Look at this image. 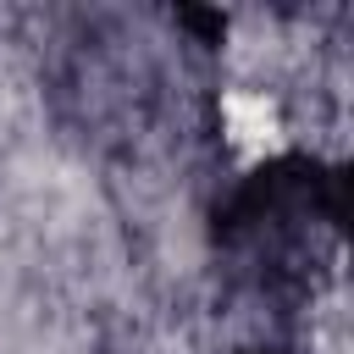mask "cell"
I'll list each match as a JSON object with an SVG mask.
<instances>
[{"instance_id":"7a4b0ae2","label":"cell","mask_w":354,"mask_h":354,"mask_svg":"<svg viewBox=\"0 0 354 354\" xmlns=\"http://www.w3.org/2000/svg\"><path fill=\"white\" fill-rule=\"evenodd\" d=\"M238 354H299V348H288V343H249V348H238Z\"/></svg>"},{"instance_id":"6da1fadb","label":"cell","mask_w":354,"mask_h":354,"mask_svg":"<svg viewBox=\"0 0 354 354\" xmlns=\"http://www.w3.org/2000/svg\"><path fill=\"white\" fill-rule=\"evenodd\" d=\"M348 221V166L282 149L232 177L210 205V260L232 299L293 315L337 266Z\"/></svg>"}]
</instances>
